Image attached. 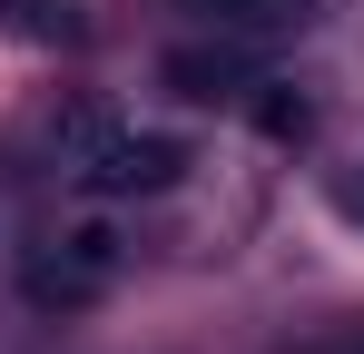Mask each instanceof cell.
<instances>
[{"label":"cell","mask_w":364,"mask_h":354,"mask_svg":"<svg viewBox=\"0 0 364 354\" xmlns=\"http://www.w3.org/2000/svg\"><path fill=\"white\" fill-rule=\"evenodd\" d=\"M50 168L79 187V197H99V207H128V197H168L187 177V138L168 128H138V118H99L79 109L50 128Z\"/></svg>","instance_id":"obj_1"},{"label":"cell","mask_w":364,"mask_h":354,"mask_svg":"<svg viewBox=\"0 0 364 354\" xmlns=\"http://www.w3.org/2000/svg\"><path fill=\"white\" fill-rule=\"evenodd\" d=\"M128 276V246L109 217H89V227H60L30 246V266H20V295L40 305V315H79V305H99V295Z\"/></svg>","instance_id":"obj_2"},{"label":"cell","mask_w":364,"mask_h":354,"mask_svg":"<svg viewBox=\"0 0 364 354\" xmlns=\"http://www.w3.org/2000/svg\"><path fill=\"white\" fill-rule=\"evenodd\" d=\"M158 79L178 89V99H246L256 79H266V50H246V40H178V50L158 59Z\"/></svg>","instance_id":"obj_3"},{"label":"cell","mask_w":364,"mask_h":354,"mask_svg":"<svg viewBox=\"0 0 364 354\" xmlns=\"http://www.w3.org/2000/svg\"><path fill=\"white\" fill-rule=\"evenodd\" d=\"M178 10L197 20V30H217V40H246V50L305 30V0H178Z\"/></svg>","instance_id":"obj_4"},{"label":"cell","mask_w":364,"mask_h":354,"mask_svg":"<svg viewBox=\"0 0 364 354\" xmlns=\"http://www.w3.org/2000/svg\"><path fill=\"white\" fill-rule=\"evenodd\" d=\"M246 118H256V138L296 148L305 128H315V99H305V89H286V79H256V89H246Z\"/></svg>","instance_id":"obj_5"},{"label":"cell","mask_w":364,"mask_h":354,"mask_svg":"<svg viewBox=\"0 0 364 354\" xmlns=\"http://www.w3.org/2000/svg\"><path fill=\"white\" fill-rule=\"evenodd\" d=\"M0 30L30 50H60V40H79V0H0Z\"/></svg>","instance_id":"obj_6"},{"label":"cell","mask_w":364,"mask_h":354,"mask_svg":"<svg viewBox=\"0 0 364 354\" xmlns=\"http://www.w3.org/2000/svg\"><path fill=\"white\" fill-rule=\"evenodd\" d=\"M325 207H335V217H345V227L364 236V158H355V168H335V177H325Z\"/></svg>","instance_id":"obj_7"}]
</instances>
